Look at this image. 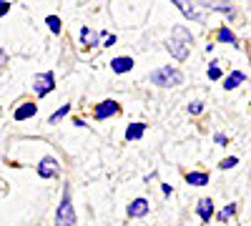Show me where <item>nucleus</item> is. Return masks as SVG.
Here are the masks:
<instances>
[{
	"label": "nucleus",
	"mask_w": 251,
	"mask_h": 226,
	"mask_svg": "<svg viewBox=\"0 0 251 226\" xmlns=\"http://www.w3.org/2000/svg\"><path fill=\"white\" fill-rule=\"evenodd\" d=\"M146 214H149V201H146V199H133L128 203V216L131 219H141Z\"/></svg>",
	"instance_id": "nucleus-7"
},
{
	"label": "nucleus",
	"mask_w": 251,
	"mask_h": 226,
	"mask_svg": "<svg viewBox=\"0 0 251 226\" xmlns=\"http://www.w3.org/2000/svg\"><path fill=\"white\" fill-rule=\"evenodd\" d=\"M143 133H146V123H131L126 128V138L128 141H138V138H143Z\"/></svg>",
	"instance_id": "nucleus-14"
},
{
	"label": "nucleus",
	"mask_w": 251,
	"mask_h": 226,
	"mask_svg": "<svg viewBox=\"0 0 251 226\" xmlns=\"http://www.w3.org/2000/svg\"><path fill=\"white\" fill-rule=\"evenodd\" d=\"M55 226H75V211H73V201H71V194L68 191L63 194V201H60V206H58Z\"/></svg>",
	"instance_id": "nucleus-3"
},
{
	"label": "nucleus",
	"mask_w": 251,
	"mask_h": 226,
	"mask_svg": "<svg viewBox=\"0 0 251 226\" xmlns=\"http://www.w3.org/2000/svg\"><path fill=\"white\" fill-rule=\"evenodd\" d=\"M174 5H176V8H178V10H181V13L186 15V18H191V20H201V13H199V10H196L194 5L188 8V3H183V0H176Z\"/></svg>",
	"instance_id": "nucleus-15"
},
{
	"label": "nucleus",
	"mask_w": 251,
	"mask_h": 226,
	"mask_svg": "<svg viewBox=\"0 0 251 226\" xmlns=\"http://www.w3.org/2000/svg\"><path fill=\"white\" fill-rule=\"evenodd\" d=\"M133 68V58L131 55H118L111 60V71L113 73H128Z\"/></svg>",
	"instance_id": "nucleus-8"
},
{
	"label": "nucleus",
	"mask_w": 251,
	"mask_h": 226,
	"mask_svg": "<svg viewBox=\"0 0 251 226\" xmlns=\"http://www.w3.org/2000/svg\"><path fill=\"white\" fill-rule=\"evenodd\" d=\"M46 23H48L50 33H55V35L60 33V18H58V15H48V18H46Z\"/></svg>",
	"instance_id": "nucleus-18"
},
{
	"label": "nucleus",
	"mask_w": 251,
	"mask_h": 226,
	"mask_svg": "<svg viewBox=\"0 0 251 226\" xmlns=\"http://www.w3.org/2000/svg\"><path fill=\"white\" fill-rule=\"evenodd\" d=\"M80 43H83V48H93V46H98V33L91 30V28H80Z\"/></svg>",
	"instance_id": "nucleus-11"
},
{
	"label": "nucleus",
	"mask_w": 251,
	"mask_h": 226,
	"mask_svg": "<svg viewBox=\"0 0 251 226\" xmlns=\"http://www.w3.org/2000/svg\"><path fill=\"white\" fill-rule=\"evenodd\" d=\"M191 46H194V35L188 33L183 25H176L166 48H169V53H171L176 60H186V55L191 53Z\"/></svg>",
	"instance_id": "nucleus-1"
},
{
	"label": "nucleus",
	"mask_w": 251,
	"mask_h": 226,
	"mask_svg": "<svg viewBox=\"0 0 251 226\" xmlns=\"http://www.w3.org/2000/svg\"><path fill=\"white\" fill-rule=\"evenodd\" d=\"M118 111H121V106L116 103V100H103V103L96 106V118H98V121H106V118L116 116Z\"/></svg>",
	"instance_id": "nucleus-6"
},
{
	"label": "nucleus",
	"mask_w": 251,
	"mask_h": 226,
	"mask_svg": "<svg viewBox=\"0 0 251 226\" xmlns=\"http://www.w3.org/2000/svg\"><path fill=\"white\" fill-rule=\"evenodd\" d=\"M58 174H60L58 158H53V156L40 158V163H38V176L40 178H58Z\"/></svg>",
	"instance_id": "nucleus-5"
},
{
	"label": "nucleus",
	"mask_w": 251,
	"mask_h": 226,
	"mask_svg": "<svg viewBox=\"0 0 251 226\" xmlns=\"http://www.w3.org/2000/svg\"><path fill=\"white\" fill-rule=\"evenodd\" d=\"M216 38L221 40V43H228V46H236V43H239V40H236V35H234L231 30H228V28H221Z\"/></svg>",
	"instance_id": "nucleus-17"
},
{
	"label": "nucleus",
	"mask_w": 251,
	"mask_h": 226,
	"mask_svg": "<svg viewBox=\"0 0 251 226\" xmlns=\"http://www.w3.org/2000/svg\"><path fill=\"white\" fill-rule=\"evenodd\" d=\"M236 163H239V158H236V156H231V158H224V161L219 163V169H234Z\"/></svg>",
	"instance_id": "nucleus-21"
},
{
	"label": "nucleus",
	"mask_w": 251,
	"mask_h": 226,
	"mask_svg": "<svg viewBox=\"0 0 251 226\" xmlns=\"http://www.w3.org/2000/svg\"><path fill=\"white\" fill-rule=\"evenodd\" d=\"M244 80H246V73H241V71H234L231 75H226V78H224V88H226V91L239 88V86L244 83Z\"/></svg>",
	"instance_id": "nucleus-10"
},
{
	"label": "nucleus",
	"mask_w": 251,
	"mask_h": 226,
	"mask_svg": "<svg viewBox=\"0 0 251 226\" xmlns=\"http://www.w3.org/2000/svg\"><path fill=\"white\" fill-rule=\"evenodd\" d=\"M216 143H221V146H224V143H226V136H224V133H216Z\"/></svg>",
	"instance_id": "nucleus-26"
},
{
	"label": "nucleus",
	"mask_w": 251,
	"mask_h": 226,
	"mask_svg": "<svg viewBox=\"0 0 251 226\" xmlns=\"http://www.w3.org/2000/svg\"><path fill=\"white\" fill-rule=\"evenodd\" d=\"M186 181L191 183V186H206V183H208V174L191 171V174H186Z\"/></svg>",
	"instance_id": "nucleus-16"
},
{
	"label": "nucleus",
	"mask_w": 251,
	"mask_h": 226,
	"mask_svg": "<svg viewBox=\"0 0 251 226\" xmlns=\"http://www.w3.org/2000/svg\"><path fill=\"white\" fill-rule=\"evenodd\" d=\"M196 211H199L201 221H211V216H214V201H211V199H201L199 206H196Z\"/></svg>",
	"instance_id": "nucleus-9"
},
{
	"label": "nucleus",
	"mask_w": 251,
	"mask_h": 226,
	"mask_svg": "<svg viewBox=\"0 0 251 226\" xmlns=\"http://www.w3.org/2000/svg\"><path fill=\"white\" fill-rule=\"evenodd\" d=\"M188 111H191L194 116H199V113L203 111V103H201V100H196V103H191V106H188Z\"/></svg>",
	"instance_id": "nucleus-24"
},
{
	"label": "nucleus",
	"mask_w": 251,
	"mask_h": 226,
	"mask_svg": "<svg viewBox=\"0 0 251 226\" xmlns=\"http://www.w3.org/2000/svg\"><path fill=\"white\" fill-rule=\"evenodd\" d=\"M38 113V106L35 103H23L20 108H15V121H25V118H33Z\"/></svg>",
	"instance_id": "nucleus-12"
},
{
	"label": "nucleus",
	"mask_w": 251,
	"mask_h": 226,
	"mask_svg": "<svg viewBox=\"0 0 251 226\" xmlns=\"http://www.w3.org/2000/svg\"><path fill=\"white\" fill-rule=\"evenodd\" d=\"M68 113H71V106H63L60 111H55V113L50 116V123H60V121H63V118H66Z\"/></svg>",
	"instance_id": "nucleus-19"
},
{
	"label": "nucleus",
	"mask_w": 251,
	"mask_h": 226,
	"mask_svg": "<svg viewBox=\"0 0 251 226\" xmlns=\"http://www.w3.org/2000/svg\"><path fill=\"white\" fill-rule=\"evenodd\" d=\"M53 88H55V75H53V73H38V75L33 78V91H35L38 98L48 96Z\"/></svg>",
	"instance_id": "nucleus-4"
},
{
	"label": "nucleus",
	"mask_w": 251,
	"mask_h": 226,
	"mask_svg": "<svg viewBox=\"0 0 251 226\" xmlns=\"http://www.w3.org/2000/svg\"><path fill=\"white\" fill-rule=\"evenodd\" d=\"M151 83L153 86H161V88H176L183 83V73L178 68H171V66H163L158 71L151 73Z\"/></svg>",
	"instance_id": "nucleus-2"
},
{
	"label": "nucleus",
	"mask_w": 251,
	"mask_h": 226,
	"mask_svg": "<svg viewBox=\"0 0 251 226\" xmlns=\"http://www.w3.org/2000/svg\"><path fill=\"white\" fill-rule=\"evenodd\" d=\"M113 43H116V35H113V33H103V46L111 48Z\"/></svg>",
	"instance_id": "nucleus-23"
},
{
	"label": "nucleus",
	"mask_w": 251,
	"mask_h": 226,
	"mask_svg": "<svg viewBox=\"0 0 251 226\" xmlns=\"http://www.w3.org/2000/svg\"><path fill=\"white\" fill-rule=\"evenodd\" d=\"M234 214H236V203H228V206L219 214V221H226L228 216H234Z\"/></svg>",
	"instance_id": "nucleus-20"
},
{
	"label": "nucleus",
	"mask_w": 251,
	"mask_h": 226,
	"mask_svg": "<svg viewBox=\"0 0 251 226\" xmlns=\"http://www.w3.org/2000/svg\"><path fill=\"white\" fill-rule=\"evenodd\" d=\"M199 8H206V10H219V13H226V15H234V5L231 3H196Z\"/></svg>",
	"instance_id": "nucleus-13"
},
{
	"label": "nucleus",
	"mask_w": 251,
	"mask_h": 226,
	"mask_svg": "<svg viewBox=\"0 0 251 226\" xmlns=\"http://www.w3.org/2000/svg\"><path fill=\"white\" fill-rule=\"evenodd\" d=\"M10 10V3H5V0H0V15H5Z\"/></svg>",
	"instance_id": "nucleus-25"
},
{
	"label": "nucleus",
	"mask_w": 251,
	"mask_h": 226,
	"mask_svg": "<svg viewBox=\"0 0 251 226\" xmlns=\"http://www.w3.org/2000/svg\"><path fill=\"white\" fill-rule=\"evenodd\" d=\"M206 75H208V78H211V80H216V78H221V68H219V66L214 63L211 68H208V73H206Z\"/></svg>",
	"instance_id": "nucleus-22"
}]
</instances>
